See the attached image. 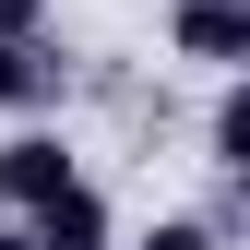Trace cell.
<instances>
[{"label": "cell", "mask_w": 250, "mask_h": 250, "mask_svg": "<svg viewBox=\"0 0 250 250\" xmlns=\"http://www.w3.org/2000/svg\"><path fill=\"white\" fill-rule=\"evenodd\" d=\"M72 143H60V131H12V143H0V203H12V214H36V203H60V191H72Z\"/></svg>", "instance_id": "1"}, {"label": "cell", "mask_w": 250, "mask_h": 250, "mask_svg": "<svg viewBox=\"0 0 250 250\" xmlns=\"http://www.w3.org/2000/svg\"><path fill=\"white\" fill-rule=\"evenodd\" d=\"M167 48L203 60V72H238V60H250V0H179V12H167Z\"/></svg>", "instance_id": "2"}, {"label": "cell", "mask_w": 250, "mask_h": 250, "mask_svg": "<svg viewBox=\"0 0 250 250\" xmlns=\"http://www.w3.org/2000/svg\"><path fill=\"white\" fill-rule=\"evenodd\" d=\"M24 250H119L107 191H96V179H72L60 203H36V214H24Z\"/></svg>", "instance_id": "3"}, {"label": "cell", "mask_w": 250, "mask_h": 250, "mask_svg": "<svg viewBox=\"0 0 250 250\" xmlns=\"http://www.w3.org/2000/svg\"><path fill=\"white\" fill-rule=\"evenodd\" d=\"M48 96V48L36 36H0V107H36Z\"/></svg>", "instance_id": "4"}, {"label": "cell", "mask_w": 250, "mask_h": 250, "mask_svg": "<svg viewBox=\"0 0 250 250\" xmlns=\"http://www.w3.org/2000/svg\"><path fill=\"white\" fill-rule=\"evenodd\" d=\"M214 167H250V96H238V72L214 96Z\"/></svg>", "instance_id": "5"}, {"label": "cell", "mask_w": 250, "mask_h": 250, "mask_svg": "<svg viewBox=\"0 0 250 250\" xmlns=\"http://www.w3.org/2000/svg\"><path fill=\"white\" fill-rule=\"evenodd\" d=\"M131 250H214V227H203V214H167V227H155V238H131Z\"/></svg>", "instance_id": "6"}, {"label": "cell", "mask_w": 250, "mask_h": 250, "mask_svg": "<svg viewBox=\"0 0 250 250\" xmlns=\"http://www.w3.org/2000/svg\"><path fill=\"white\" fill-rule=\"evenodd\" d=\"M0 36H36V0H0Z\"/></svg>", "instance_id": "7"}, {"label": "cell", "mask_w": 250, "mask_h": 250, "mask_svg": "<svg viewBox=\"0 0 250 250\" xmlns=\"http://www.w3.org/2000/svg\"><path fill=\"white\" fill-rule=\"evenodd\" d=\"M0 250H24V227H0Z\"/></svg>", "instance_id": "8"}]
</instances>
